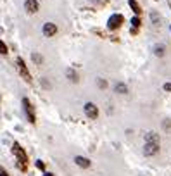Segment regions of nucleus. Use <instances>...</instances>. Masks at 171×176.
Segmentation results:
<instances>
[{"label":"nucleus","mask_w":171,"mask_h":176,"mask_svg":"<svg viewBox=\"0 0 171 176\" xmlns=\"http://www.w3.org/2000/svg\"><path fill=\"white\" fill-rule=\"evenodd\" d=\"M131 24H133V28H140V24H142L140 17H133V19H131Z\"/></svg>","instance_id":"obj_19"},{"label":"nucleus","mask_w":171,"mask_h":176,"mask_svg":"<svg viewBox=\"0 0 171 176\" xmlns=\"http://www.w3.org/2000/svg\"><path fill=\"white\" fill-rule=\"evenodd\" d=\"M97 87L100 88V90H104V88H107V81H106L104 78H99V79H97Z\"/></svg>","instance_id":"obj_17"},{"label":"nucleus","mask_w":171,"mask_h":176,"mask_svg":"<svg viewBox=\"0 0 171 176\" xmlns=\"http://www.w3.org/2000/svg\"><path fill=\"white\" fill-rule=\"evenodd\" d=\"M23 109H24V114L28 116V121H30L31 124H35V123H36V119H35V112H33L31 102L28 100V98H23Z\"/></svg>","instance_id":"obj_2"},{"label":"nucleus","mask_w":171,"mask_h":176,"mask_svg":"<svg viewBox=\"0 0 171 176\" xmlns=\"http://www.w3.org/2000/svg\"><path fill=\"white\" fill-rule=\"evenodd\" d=\"M83 109H85V114L90 117V119H97V116H99V107H97L93 102H87Z\"/></svg>","instance_id":"obj_5"},{"label":"nucleus","mask_w":171,"mask_h":176,"mask_svg":"<svg viewBox=\"0 0 171 176\" xmlns=\"http://www.w3.org/2000/svg\"><path fill=\"white\" fill-rule=\"evenodd\" d=\"M36 167H38V169H41V171H43V169H45V164H43L41 161H36Z\"/></svg>","instance_id":"obj_21"},{"label":"nucleus","mask_w":171,"mask_h":176,"mask_svg":"<svg viewBox=\"0 0 171 176\" xmlns=\"http://www.w3.org/2000/svg\"><path fill=\"white\" fill-rule=\"evenodd\" d=\"M55 33H57V24H55V23H45V24H43V35H45L47 38L55 36Z\"/></svg>","instance_id":"obj_8"},{"label":"nucleus","mask_w":171,"mask_h":176,"mask_svg":"<svg viewBox=\"0 0 171 176\" xmlns=\"http://www.w3.org/2000/svg\"><path fill=\"white\" fill-rule=\"evenodd\" d=\"M24 9L28 14H36L40 10V4L38 0H24Z\"/></svg>","instance_id":"obj_6"},{"label":"nucleus","mask_w":171,"mask_h":176,"mask_svg":"<svg viewBox=\"0 0 171 176\" xmlns=\"http://www.w3.org/2000/svg\"><path fill=\"white\" fill-rule=\"evenodd\" d=\"M128 4H130L131 10H133L135 14H140V12H142V7H140V5H138V2H137V0H130Z\"/></svg>","instance_id":"obj_15"},{"label":"nucleus","mask_w":171,"mask_h":176,"mask_svg":"<svg viewBox=\"0 0 171 176\" xmlns=\"http://www.w3.org/2000/svg\"><path fill=\"white\" fill-rule=\"evenodd\" d=\"M154 54H156L157 57H164V55H166V47H164V45H156V47H154Z\"/></svg>","instance_id":"obj_13"},{"label":"nucleus","mask_w":171,"mask_h":176,"mask_svg":"<svg viewBox=\"0 0 171 176\" xmlns=\"http://www.w3.org/2000/svg\"><path fill=\"white\" fill-rule=\"evenodd\" d=\"M12 154L17 157V161H19V167H21V169H24L26 164H28V156H26V152L21 148L19 143H14V145H12Z\"/></svg>","instance_id":"obj_1"},{"label":"nucleus","mask_w":171,"mask_h":176,"mask_svg":"<svg viewBox=\"0 0 171 176\" xmlns=\"http://www.w3.org/2000/svg\"><path fill=\"white\" fill-rule=\"evenodd\" d=\"M40 87L43 90H52V83L49 78H40Z\"/></svg>","instance_id":"obj_16"},{"label":"nucleus","mask_w":171,"mask_h":176,"mask_svg":"<svg viewBox=\"0 0 171 176\" xmlns=\"http://www.w3.org/2000/svg\"><path fill=\"white\" fill-rule=\"evenodd\" d=\"M0 54H2V55H7V54H9V50H7V45H5L2 40H0Z\"/></svg>","instance_id":"obj_18"},{"label":"nucleus","mask_w":171,"mask_h":176,"mask_svg":"<svg viewBox=\"0 0 171 176\" xmlns=\"http://www.w3.org/2000/svg\"><path fill=\"white\" fill-rule=\"evenodd\" d=\"M114 92H116L118 95H126V93H128V87H126L124 83H116Z\"/></svg>","instance_id":"obj_11"},{"label":"nucleus","mask_w":171,"mask_h":176,"mask_svg":"<svg viewBox=\"0 0 171 176\" xmlns=\"http://www.w3.org/2000/svg\"><path fill=\"white\" fill-rule=\"evenodd\" d=\"M31 60H33L36 66H41V64H43V55H40L38 52H33V54H31Z\"/></svg>","instance_id":"obj_12"},{"label":"nucleus","mask_w":171,"mask_h":176,"mask_svg":"<svg viewBox=\"0 0 171 176\" xmlns=\"http://www.w3.org/2000/svg\"><path fill=\"white\" fill-rule=\"evenodd\" d=\"M164 90H166V92H171V83H164Z\"/></svg>","instance_id":"obj_22"},{"label":"nucleus","mask_w":171,"mask_h":176,"mask_svg":"<svg viewBox=\"0 0 171 176\" xmlns=\"http://www.w3.org/2000/svg\"><path fill=\"white\" fill-rule=\"evenodd\" d=\"M151 19L154 21V23H156V24H159V21H161V17H159V16H157V14H156V12H152V14H151Z\"/></svg>","instance_id":"obj_20"},{"label":"nucleus","mask_w":171,"mask_h":176,"mask_svg":"<svg viewBox=\"0 0 171 176\" xmlns=\"http://www.w3.org/2000/svg\"><path fill=\"white\" fill-rule=\"evenodd\" d=\"M0 176H9L7 173H5V169H4V167H0Z\"/></svg>","instance_id":"obj_23"},{"label":"nucleus","mask_w":171,"mask_h":176,"mask_svg":"<svg viewBox=\"0 0 171 176\" xmlns=\"http://www.w3.org/2000/svg\"><path fill=\"white\" fill-rule=\"evenodd\" d=\"M43 176H54V175H50V173H45V175H43Z\"/></svg>","instance_id":"obj_25"},{"label":"nucleus","mask_w":171,"mask_h":176,"mask_svg":"<svg viewBox=\"0 0 171 176\" xmlns=\"http://www.w3.org/2000/svg\"><path fill=\"white\" fill-rule=\"evenodd\" d=\"M66 76H68V79H71L73 83H78V81H80V74L76 73V69H74V68H68V69H66Z\"/></svg>","instance_id":"obj_10"},{"label":"nucleus","mask_w":171,"mask_h":176,"mask_svg":"<svg viewBox=\"0 0 171 176\" xmlns=\"http://www.w3.org/2000/svg\"><path fill=\"white\" fill-rule=\"evenodd\" d=\"M16 64H17V69H19L21 76L24 78V81H28V83H30V81H31V74H30V71H28V68H26V64H24V60L19 57L17 60H16Z\"/></svg>","instance_id":"obj_4"},{"label":"nucleus","mask_w":171,"mask_h":176,"mask_svg":"<svg viewBox=\"0 0 171 176\" xmlns=\"http://www.w3.org/2000/svg\"><path fill=\"white\" fill-rule=\"evenodd\" d=\"M159 152V143H151V142H145V147H143V154L147 157L156 156Z\"/></svg>","instance_id":"obj_7"},{"label":"nucleus","mask_w":171,"mask_h":176,"mask_svg":"<svg viewBox=\"0 0 171 176\" xmlns=\"http://www.w3.org/2000/svg\"><path fill=\"white\" fill-rule=\"evenodd\" d=\"M88 2H92V4H102V0H88Z\"/></svg>","instance_id":"obj_24"},{"label":"nucleus","mask_w":171,"mask_h":176,"mask_svg":"<svg viewBox=\"0 0 171 176\" xmlns=\"http://www.w3.org/2000/svg\"><path fill=\"white\" fill-rule=\"evenodd\" d=\"M123 21H124V17L121 16V14H112L111 17H109V21H107V28L109 29H118L123 24Z\"/></svg>","instance_id":"obj_3"},{"label":"nucleus","mask_w":171,"mask_h":176,"mask_svg":"<svg viewBox=\"0 0 171 176\" xmlns=\"http://www.w3.org/2000/svg\"><path fill=\"white\" fill-rule=\"evenodd\" d=\"M74 164L78 167L87 169V167H90V159H87V157H83V156H76L74 157Z\"/></svg>","instance_id":"obj_9"},{"label":"nucleus","mask_w":171,"mask_h":176,"mask_svg":"<svg viewBox=\"0 0 171 176\" xmlns=\"http://www.w3.org/2000/svg\"><path fill=\"white\" fill-rule=\"evenodd\" d=\"M145 142H151V143H159V135H156V133H147V135H145Z\"/></svg>","instance_id":"obj_14"}]
</instances>
